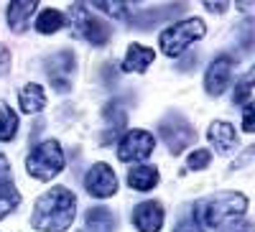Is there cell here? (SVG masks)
<instances>
[{"instance_id": "cell-1", "label": "cell", "mask_w": 255, "mask_h": 232, "mask_svg": "<svg viewBox=\"0 0 255 232\" xmlns=\"http://www.w3.org/2000/svg\"><path fill=\"white\" fill-rule=\"evenodd\" d=\"M248 212V197L240 192H217L199 199L191 212V222L199 232H215L238 222Z\"/></svg>"}, {"instance_id": "cell-23", "label": "cell", "mask_w": 255, "mask_h": 232, "mask_svg": "<svg viewBox=\"0 0 255 232\" xmlns=\"http://www.w3.org/2000/svg\"><path fill=\"white\" fill-rule=\"evenodd\" d=\"M209 161H212V153L207 148H197L194 153L189 156V168L191 171H202V168L209 166Z\"/></svg>"}, {"instance_id": "cell-25", "label": "cell", "mask_w": 255, "mask_h": 232, "mask_svg": "<svg viewBox=\"0 0 255 232\" xmlns=\"http://www.w3.org/2000/svg\"><path fill=\"white\" fill-rule=\"evenodd\" d=\"M243 130L245 133H253L255 130V120H253V102H248V105H243Z\"/></svg>"}, {"instance_id": "cell-24", "label": "cell", "mask_w": 255, "mask_h": 232, "mask_svg": "<svg viewBox=\"0 0 255 232\" xmlns=\"http://www.w3.org/2000/svg\"><path fill=\"white\" fill-rule=\"evenodd\" d=\"M10 61H13L10 49H8L5 44H0V77H5V74L10 72Z\"/></svg>"}, {"instance_id": "cell-7", "label": "cell", "mask_w": 255, "mask_h": 232, "mask_svg": "<svg viewBox=\"0 0 255 232\" xmlns=\"http://www.w3.org/2000/svg\"><path fill=\"white\" fill-rule=\"evenodd\" d=\"M153 148H156V140L148 130H128L118 143V158L123 163L143 161L153 153Z\"/></svg>"}, {"instance_id": "cell-18", "label": "cell", "mask_w": 255, "mask_h": 232, "mask_svg": "<svg viewBox=\"0 0 255 232\" xmlns=\"http://www.w3.org/2000/svg\"><path fill=\"white\" fill-rule=\"evenodd\" d=\"M20 204V192L13 186V179H0V220L15 212Z\"/></svg>"}, {"instance_id": "cell-27", "label": "cell", "mask_w": 255, "mask_h": 232, "mask_svg": "<svg viewBox=\"0 0 255 232\" xmlns=\"http://www.w3.org/2000/svg\"><path fill=\"white\" fill-rule=\"evenodd\" d=\"M174 232H199V230H197V225L191 222V220H181V222L174 227Z\"/></svg>"}, {"instance_id": "cell-15", "label": "cell", "mask_w": 255, "mask_h": 232, "mask_svg": "<svg viewBox=\"0 0 255 232\" xmlns=\"http://www.w3.org/2000/svg\"><path fill=\"white\" fill-rule=\"evenodd\" d=\"M84 227L87 232H115L118 230V217L108 207H92L84 215Z\"/></svg>"}, {"instance_id": "cell-11", "label": "cell", "mask_w": 255, "mask_h": 232, "mask_svg": "<svg viewBox=\"0 0 255 232\" xmlns=\"http://www.w3.org/2000/svg\"><path fill=\"white\" fill-rule=\"evenodd\" d=\"M207 138H209L212 145H215V151L222 153V156L235 153V151H238V145H240L235 128H232L230 122H225V120H215V122H212V125H209V130H207Z\"/></svg>"}, {"instance_id": "cell-16", "label": "cell", "mask_w": 255, "mask_h": 232, "mask_svg": "<svg viewBox=\"0 0 255 232\" xmlns=\"http://www.w3.org/2000/svg\"><path fill=\"white\" fill-rule=\"evenodd\" d=\"M18 105L20 110H23L26 115H36L46 108V95H44V87L41 84H26L23 90L18 92Z\"/></svg>"}, {"instance_id": "cell-10", "label": "cell", "mask_w": 255, "mask_h": 232, "mask_svg": "<svg viewBox=\"0 0 255 232\" xmlns=\"http://www.w3.org/2000/svg\"><path fill=\"white\" fill-rule=\"evenodd\" d=\"M230 79H232V59L222 54V56H217L207 67V74H204V90H207V95L220 97L227 90Z\"/></svg>"}, {"instance_id": "cell-21", "label": "cell", "mask_w": 255, "mask_h": 232, "mask_svg": "<svg viewBox=\"0 0 255 232\" xmlns=\"http://www.w3.org/2000/svg\"><path fill=\"white\" fill-rule=\"evenodd\" d=\"M253 95V72H248L238 84H235V95H232V102L235 105H248Z\"/></svg>"}, {"instance_id": "cell-29", "label": "cell", "mask_w": 255, "mask_h": 232, "mask_svg": "<svg viewBox=\"0 0 255 232\" xmlns=\"http://www.w3.org/2000/svg\"><path fill=\"white\" fill-rule=\"evenodd\" d=\"M207 10H212V13H215V10H225V5H215V3H207Z\"/></svg>"}, {"instance_id": "cell-22", "label": "cell", "mask_w": 255, "mask_h": 232, "mask_svg": "<svg viewBox=\"0 0 255 232\" xmlns=\"http://www.w3.org/2000/svg\"><path fill=\"white\" fill-rule=\"evenodd\" d=\"M95 8L102 10V13H108V15H113V18H120V20L130 18V13H128V3H108V0H97Z\"/></svg>"}, {"instance_id": "cell-13", "label": "cell", "mask_w": 255, "mask_h": 232, "mask_svg": "<svg viewBox=\"0 0 255 232\" xmlns=\"http://www.w3.org/2000/svg\"><path fill=\"white\" fill-rule=\"evenodd\" d=\"M38 10V3L36 0H15V3L8 5L5 10V18H8V28L15 31V33H23L31 23V15Z\"/></svg>"}, {"instance_id": "cell-2", "label": "cell", "mask_w": 255, "mask_h": 232, "mask_svg": "<svg viewBox=\"0 0 255 232\" xmlns=\"http://www.w3.org/2000/svg\"><path fill=\"white\" fill-rule=\"evenodd\" d=\"M77 217V197L67 186H51L44 192L31 215V227L41 232H67Z\"/></svg>"}, {"instance_id": "cell-4", "label": "cell", "mask_w": 255, "mask_h": 232, "mask_svg": "<svg viewBox=\"0 0 255 232\" xmlns=\"http://www.w3.org/2000/svg\"><path fill=\"white\" fill-rule=\"evenodd\" d=\"M26 171L28 176L38 181H51L54 176H59L64 171V151H61L59 140L38 143L26 158Z\"/></svg>"}, {"instance_id": "cell-20", "label": "cell", "mask_w": 255, "mask_h": 232, "mask_svg": "<svg viewBox=\"0 0 255 232\" xmlns=\"http://www.w3.org/2000/svg\"><path fill=\"white\" fill-rule=\"evenodd\" d=\"M36 31L38 33H56L61 26H64V15L54 8H46V10H41L38 18H36Z\"/></svg>"}, {"instance_id": "cell-14", "label": "cell", "mask_w": 255, "mask_h": 232, "mask_svg": "<svg viewBox=\"0 0 255 232\" xmlns=\"http://www.w3.org/2000/svg\"><path fill=\"white\" fill-rule=\"evenodd\" d=\"M153 59H156L153 49L140 46V44H130L125 51V59H123V72H138L140 74L153 64Z\"/></svg>"}, {"instance_id": "cell-12", "label": "cell", "mask_w": 255, "mask_h": 232, "mask_svg": "<svg viewBox=\"0 0 255 232\" xmlns=\"http://www.w3.org/2000/svg\"><path fill=\"white\" fill-rule=\"evenodd\" d=\"M133 225L138 232H158L163 227V207L158 202H140L133 209Z\"/></svg>"}, {"instance_id": "cell-19", "label": "cell", "mask_w": 255, "mask_h": 232, "mask_svg": "<svg viewBox=\"0 0 255 232\" xmlns=\"http://www.w3.org/2000/svg\"><path fill=\"white\" fill-rule=\"evenodd\" d=\"M15 133H18V115L15 110H10V105L0 102V140L8 143L15 138Z\"/></svg>"}, {"instance_id": "cell-26", "label": "cell", "mask_w": 255, "mask_h": 232, "mask_svg": "<svg viewBox=\"0 0 255 232\" xmlns=\"http://www.w3.org/2000/svg\"><path fill=\"white\" fill-rule=\"evenodd\" d=\"M225 232H255V227H253V222H232V225H227Z\"/></svg>"}, {"instance_id": "cell-3", "label": "cell", "mask_w": 255, "mask_h": 232, "mask_svg": "<svg viewBox=\"0 0 255 232\" xmlns=\"http://www.w3.org/2000/svg\"><path fill=\"white\" fill-rule=\"evenodd\" d=\"M204 33H207V26L202 18H186V20H179V23H171L168 28H163L158 36V44L166 56L174 59V56H181Z\"/></svg>"}, {"instance_id": "cell-8", "label": "cell", "mask_w": 255, "mask_h": 232, "mask_svg": "<svg viewBox=\"0 0 255 232\" xmlns=\"http://www.w3.org/2000/svg\"><path fill=\"white\" fill-rule=\"evenodd\" d=\"M74 54L72 51H59L51 59H46V77L51 82V87L56 92H69L72 90V79H74Z\"/></svg>"}, {"instance_id": "cell-9", "label": "cell", "mask_w": 255, "mask_h": 232, "mask_svg": "<svg viewBox=\"0 0 255 232\" xmlns=\"http://www.w3.org/2000/svg\"><path fill=\"white\" fill-rule=\"evenodd\" d=\"M84 189H87L92 197H97V199L113 197L118 192V176L113 171V166L102 163V161L90 166V171L84 174Z\"/></svg>"}, {"instance_id": "cell-17", "label": "cell", "mask_w": 255, "mask_h": 232, "mask_svg": "<svg viewBox=\"0 0 255 232\" xmlns=\"http://www.w3.org/2000/svg\"><path fill=\"white\" fill-rule=\"evenodd\" d=\"M128 184H130V189H135V192H151V189L158 184V168L156 166H133L130 171H128Z\"/></svg>"}, {"instance_id": "cell-28", "label": "cell", "mask_w": 255, "mask_h": 232, "mask_svg": "<svg viewBox=\"0 0 255 232\" xmlns=\"http://www.w3.org/2000/svg\"><path fill=\"white\" fill-rule=\"evenodd\" d=\"M0 179H13L10 166H8V158H5V156H0Z\"/></svg>"}, {"instance_id": "cell-6", "label": "cell", "mask_w": 255, "mask_h": 232, "mask_svg": "<svg viewBox=\"0 0 255 232\" xmlns=\"http://www.w3.org/2000/svg\"><path fill=\"white\" fill-rule=\"evenodd\" d=\"M69 18H72V28L77 31V36H82L87 44L92 46H105L110 41V26L105 23L100 15L92 13V8H87L84 3H77L69 8Z\"/></svg>"}, {"instance_id": "cell-5", "label": "cell", "mask_w": 255, "mask_h": 232, "mask_svg": "<svg viewBox=\"0 0 255 232\" xmlns=\"http://www.w3.org/2000/svg\"><path fill=\"white\" fill-rule=\"evenodd\" d=\"M158 135L161 140L168 145V151L174 156L184 153L189 145L197 143V130L181 113H168L166 117H161L158 122Z\"/></svg>"}]
</instances>
